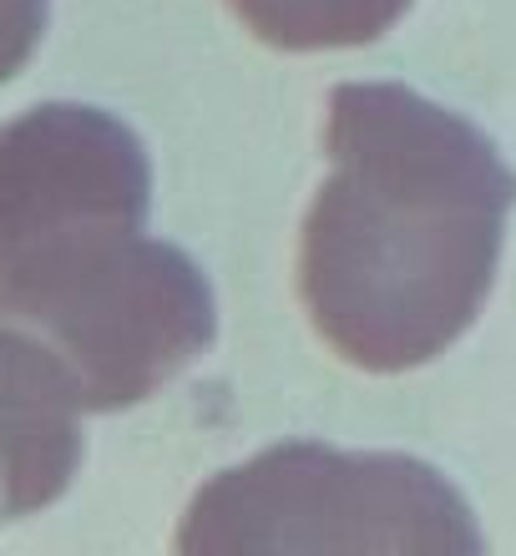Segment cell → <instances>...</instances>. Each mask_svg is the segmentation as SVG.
<instances>
[{"label": "cell", "mask_w": 516, "mask_h": 556, "mask_svg": "<svg viewBox=\"0 0 516 556\" xmlns=\"http://www.w3.org/2000/svg\"><path fill=\"white\" fill-rule=\"evenodd\" d=\"M259 41L279 51L369 46L411 11V0H228Z\"/></svg>", "instance_id": "5b68a950"}, {"label": "cell", "mask_w": 516, "mask_h": 556, "mask_svg": "<svg viewBox=\"0 0 516 556\" xmlns=\"http://www.w3.org/2000/svg\"><path fill=\"white\" fill-rule=\"evenodd\" d=\"M516 173L476 122L395 81L329 97V177L299 243L314 329L369 375L430 365L496 278Z\"/></svg>", "instance_id": "6da1fadb"}, {"label": "cell", "mask_w": 516, "mask_h": 556, "mask_svg": "<svg viewBox=\"0 0 516 556\" xmlns=\"http://www.w3.org/2000/svg\"><path fill=\"white\" fill-rule=\"evenodd\" d=\"M46 30V0H0V81L30 61Z\"/></svg>", "instance_id": "8992f818"}, {"label": "cell", "mask_w": 516, "mask_h": 556, "mask_svg": "<svg viewBox=\"0 0 516 556\" xmlns=\"http://www.w3.org/2000/svg\"><path fill=\"white\" fill-rule=\"evenodd\" d=\"M148 147L102 106L0 127V319L72 365L91 415L158 395L218 329L203 268L148 238Z\"/></svg>", "instance_id": "7a4b0ae2"}, {"label": "cell", "mask_w": 516, "mask_h": 556, "mask_svg": "<svg viewBox=\"0 0 516 556\" xmlns=\"http://www.w3.org/2000/svg\"><path fill=\"white\" fill-rule=\"evenodd\" d=\"M76 415H87V400L72 365L46 339L0 319V491L11 516L66 496L81 466Z\"/></svg>", "instance_id": "277c9868"}, {"label": "cell", "mask_w": 516, "mask_h": 556, "mask_svg": "<svg viewBox=\"0 0 516 556\" xmlns=\"http://www.w3.org/2000/svg\"><path fill=\"white\" fill-rule=\"evenodd\" d=\"M177 552H481V531L426 460L289 440L218 470Z\"/></svg>", "instance_id": "3957f363"}]
</instances>
